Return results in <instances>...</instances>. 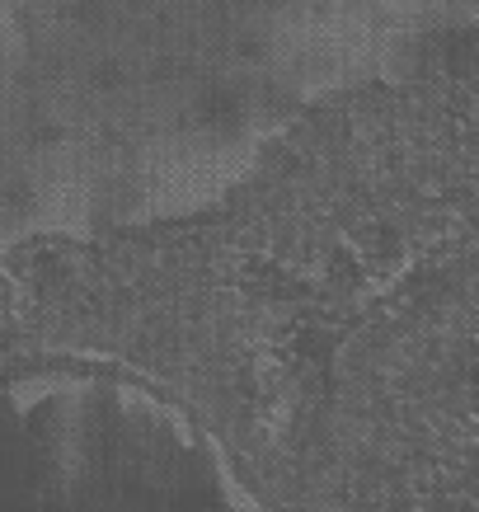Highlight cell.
<instances>
[{
	"label": "cell",
	"instance_id": "cell-1",
	"mask_svg": "<svg viewBox=\"0 0 479 512\" xmlns=\"http://www.w3.org/2000/svg\"><path fill=\"white\" fill-rule=\"evenodd\" d=\"M367 235L268 282V470L198 437L184 512H479V193Z\"/></svg>",
	"mask_w": 479,
	"mask_h": 512
}]
</instances>
